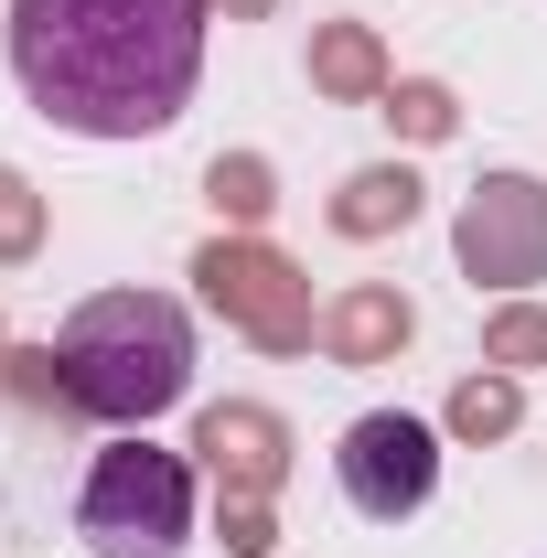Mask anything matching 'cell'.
<instances>
[{"label":"cell","instance_id":"1","mask_svg":"<svg viewBox=\"0 0 547 558\" xmlns=\"http://www.w3.org/2000/svg\"><path fill=\"white\" fill-rule=\"evenodd\" d=\"M215 0H11V75L75 140H150L205 75Z\"/></svg>","mask_w":547,"mask_h":558},{"label":"cell","instance_id":"2","mask_svg":"<svg viewBox=\"0 0 547 558\" xmlns=\"http://www.w3.org/2000/svg\"><path fill=\"white\" fill-rule=\"evenodd\" d=\"M65 376H75V409L86 418H161L183 387H194V323L161 301V290H97L86 312L65 323Z\"/></svg>","mask_w":547,"mask_h":558},{"label":"cell","instance_id":"3","mask_svg":"<svg viewBox=\"0 0 547 558\" xmlns=\"http://www.w3.org/2000/svg\"><path fill=\"white\" fill-rule=\"evenodd\" d=\"M75 526H86L97 558H172L194 537V473H183V451H150V440L97 451Z\"/></svg>","mask_w":547,"mask_h":558},{"label":"cell","instance_id":"4","mask_svg":"<svg viewBox=\"0 0 547 558\" xmlns=\"http://www.w3.org/2000/svg\"><path fill=\"white\" fill-rule=\"evenodd\" d=\"M194 290H205L215 312L247 333V344H269V354H301V344H323V312H312V279L290 269L279 247H258V236H215L205 258H194Z\"/></svg>","mask_w":547,"mask_h":558},{"label":"cell","instance_id":"5","mask_svg":"<svg viewBox=\"0 0 547 558\" xmlns=\"http://www.w3.org/2000/svg\"><path fill=\"white\" fill-rule=\"evenodd\" d=\"M451 258L473 290H526L547 279V183L537 172H483L462 226H451Z\"/></svg>","mask_w":547,"mask_h":558},{"label":"cell","instance_id":"6","mask_svg":"<svg viewBox=\"0 0 547 558\" xmlns=\"http://www.w3.org/2000/svg\"><path fill=\"white\" fill-rule=\"evenodd\" d=\"M333 473H343V494H354V515L398 526V515H418L429 484H440V440H429V418L376 409V418H354V429H343Z\"/></svg>","mask_w":547,"mask_h":558},{"label":"cell","instance_id":"7","mask_svg":"<svg viewBox=\"0 0 547 558\" xmlns=\"http://www.w3.org/2000/svg\"><path fill=\"white\" fill-rule=\"evenodd\" d=\"M194 451H205L215 484H236V494H279V473H290V429H279V409H258V398H226V409H205Z\"/></svg>","mask_w":547,"mask_h":558},{"label":"cell","instance_id":"8","mask_svg":"<svg viewBox=\"0 0 547 558\" xmlns=\"http://www.w3.org/2000/svg\"><path fill=\"white\" fill-rule=\"evenodd\" d=\"M418 333V312H409V290H387V279H354L343 301H323V354L333 365H398Z\"/></svg>","mask_w":547,"mask_h":558},{"label":"cell","instance_id":"9","mask_svg":"<svg viewBox=\"0 0 547 558\" xmlns=\"http://www.w3.org/2000/svg\"><path fill=\"white\" fill-rule=\"evenodd\" d=\"M312 86H323V97H387L398 75H387V44H376L365 22H323V33H312Z\"/></svg>","mask_w":547,"mask_h":558},{"label":"cell","instance_id":"10","mask_svg":"<svg viewBox=\"0 0 547 558\" xmlns=\"http://www.w3.org/2000/svg\"><path fill=\"white\" fill-rule=\"evenodd\" d=\"M409 215H418V172H409V161H365V172L333 194V226H343V236H398Z\"/></svg>","mask_w":547,"mask_h":558},{"label":"cell","instance_id":"11","mask_svg":"<svg viewBox=\"0 0 547 558\" xmlns=\"http://www.w3.org/2000/svg\"><path fill=\"white\" fill-rule=\"evenodd\" d=\"M205 194H215V215H226V226L247 236V226H258V215L279 205V172H269V161H258V150H215Z\"/></svg>","mask_w":547,"mask_h":558},{"label":"cell","instance_id":"12","mask_svg":"<svg viewBox=\"0 0 547 558\" xmlns=\"http://www.w3.org/2000/svg\"><path fill=\"white\" fill-rule=\"evenodd\" d=\"M515 418H526V398H515V376H505V365L451 387V429H462V440H515Z\"/></svg>","mask_w":547,"mask_h":558},{"label":"cell","instance_id":"13","mask_svg":"<svg viewBox=\"0 0 547 558\" xmlns=\"http://www.w3.org/2000/svg\"><path fill=\"white\" fill-rule=\"evenodd\" d=\"M0 376H11V398H22V409L86 418V409H75V376H65V354H54V344H11V354H0Z\"/></svg>","mask_w":547,"mask_h":558},{"label":"cell","instance_id":"14","mask_svg":"<svg viewBox=\"0 0 547 558\" xmlns=\"http://www.w3.org/2000/svg\"><path fill=\"white\" fill-rule=\"evenodd\" d=\"M376 108H387V130H398V140H451V130H462L451 86H429V75H409V86H387Z\"/></svg>","mask_w":547,"mask_h":558},{"label":"cell","instance_id":"15","mask_svg":"<svg viewBox=\"0 0 547 558\" xmlns=\"http://www.w3.org/2000/svg\"><path fill=\"white\" fill-rule=\"evenodd\" d=\"M483 365H505V376L547 365V312H537V301H505V312L483 323Z\"/></svg>","mask_w":547,"mask_h":558},{"label":"cell","instance_id":"16","mask_svg":"<svg viewBox=\"0 0 547 558\" xmlns=\"http://www.w3.org/2000/svg\"><path fill=\"white\" fill-rule=\"evenodd\" d=\"M215 537H226V558H269V548H279V515H269V494H236V484H215Z\"/></svg>","mask_w":547,"mask_h":558},{"label":"cell","instance_id":"17","mask_svg":"<svg viewBox=\"0 0 547 558\" xmlns=\"http://www.w3.org/2000/svg\"><path fill=\"white\" fill-rule=\"evenodd\" d=\"M33 247H44V194H33V183H22V172L0 161V258L22 269Z\"/></svg>","mask_w":547,"mask_h":558},{"label":"cell","instance_id":"18","mask_svg":"<svg viewBox=\"0 0 547 558\" xmlns=\"http://www.w3.org/2000/svg\"><path fill=\"white\" fill-rule=\"evenodd\" d=\"M226 22H269V0H226Z\"/></svg>","mask_w":547,"mask_h":558},{"label":"cell","instance_id":"19","mask_svg":"<svg viewBox=\"0 0 547 558\" xmlns=\"http://www.w3.org/2000/svg\"><path fill=\"white\" fill-rule=\"evenodd\" d=\"M0 354H11V344H0Z\"/></svg>","mask_w":547,"mask_h":558}]
</instances>
